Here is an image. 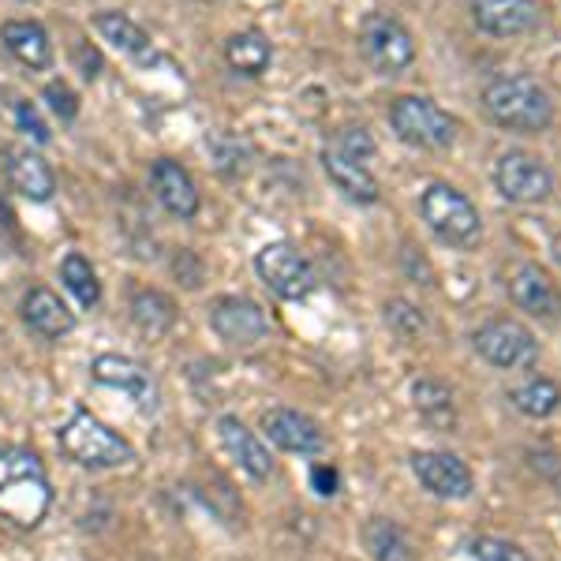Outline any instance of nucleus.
Listing matches in <instances>:
<instances>
[{"label":"nucleus","instance_id":"obj_30","mask_svg":"<svg viewBox=\"0 0 561 561\" xmlns=\"http://www.w3.org/2000/svg\"><path fill=\"white\" fill-rule=\"evenodd\" d=\"M341 153H348L352 161H367L370 153H375V139H370L367 128H345L337 135V142H333Z\"/></svg>","mask_w":561,"mask_h":561},{"label":"nucleus","instance_id":"obj_34","mask_svg":"<svg viewBox=\"0 0 561 561\" xmlns=\"http://www.w3.org/2000/svg\"><path fill=\"white\" fill-rule=\"evenodd\" d=\"M311 486H314V491H319L322 497L337 494V472H333V468H325V465H314V468H311Z\"/></svg>","mask_w":561,"mask_h":561},{"label":"nucleus","instance_id":"obj_27","mask_svg":"<svg viewBox=\"0 0 561 561\" xmlns=\"http://www.w3.org/2000/svg\"><path fill=\"white\" fill-rule=\"evenodd\" d=\"M412 397H415V409L427 423L434 427H454L457 412H454V393H449L442 382H434V378H420V382L412 386Z\"/></svg>","mask_w":561,"mask_h":561},{"label":"nucleus","instance_id":"obj_21","mask_svg":"<svg viewBox=\"0 0 561 561\" xmlns=\"http://www.w3.org/2000/svg\"><path fill=\"white\" fill-rule=\"evenodd\" d=\"M23 319L34 333H42V337H49V341L76 330V314H71L65 300H60L57 293H49V288H31V293H26Z\"/></svg>","mask_w":561,"mask_h":561},{"label":"nucleus","instance_id":"obj_17","mask_svg":"<svg viewBox=\"0 0 561 561\" xmlns=\"http://www.w3.org/2000/svg\"><path fill=\"white\" fill-rule=\"evenodd\" d=\"M217 434H221V446L229 449L232 460L248 472L251 479H270L274 476V460H270V449L259 442L255 431H248L237 415H221V423H217Z\"/></svg>","mask_w":561,"mask_h":561},{"label":"nucleus","instance_id":"obj_20","mask_svg":"<svg viewBox=\"0 0 561 561\" xmlns=\"http://www.w3.org/2000/svg\"><path fill=\"white\" fill-rule=\"evenodd\" d=\"M8 180L20 195H26L31 203H49L57 192V176L45 165L42 153L34 150H12L8 153Z\"/></svg>","mask_w":561,"mask_h":561},{"label":"nucleus","instance_id":"obj_12","mask_svg":"<svg viewBox=\"0 0 561 561\" xmlns=\"http://www.w3.org/2000/svg\"><path fill=\"white\" fill-rule=\"evenodd\" d=\"M536 0H472V23L491 38H520L539 26Z\"/></svg>","mask_w":561,"mask_h":561},{"label":"nucleus","instance_id":"obj_29","mask_svg":"<svg viewBox=\"0 0 561 561\" xmlns=\"http://www.w3.org/2000/svg\"><path fill=\"white\" fill-rule=\"evenodd\" d=\"M468 554L476 561H531L528 550H520L517 542L497 539V536H479L468 542Z\"/></svg>","mask_w":561,"mask_h":561},{"label":"nucleus","instance_id":"obj_7","mask_svg":"<svg viewBox=\"0 0 561 561\" xmlns=\"http://www.w3.org/2000/svg\"><path fill=\"white\" fill-rule=\"evenodd\" d=\"M476 352L486 359V364L502 367V370H517V367H531L539 359V341L536 333L528 330L520 319H491L486 325L476 330Z\"/></svg>","mask_w":561,"mask_h":561},{"label":"nucleus","instance_id":"obj_31","mask_svg":"<svg viewBox=\"0 0 561 561\" xmlns=\"http://www.w3.org/2000/svg\"><path fill=\"white\" fill-rule=\"evenodd\" d=\"M45 102H49V108L60 116V121H71V116L79 113L76 94H71L65 83H49V87H45Z\"/></svg>","mask_w":561,"mask_h":561},{"label":"nucleus","instance_id":"obj_32","mask_svg":"<svg viewBox=\"0 0 561 561\" xmlns=\"http://www.w3.org/2000/svg\"><path fill=\"white\" fill-rule=\"evenodd\" d=\"M15 121H20V128L31 135L34 142H49V128H45V121L38 116V108L31 102H20L15 105Z\"/></svg>","mask_w":561,"mask_h":561},{"label":"nucleus","instance_id":"obj_6","mask_svg":"<svg viewBox=\"0 0 561 561\" xmlns=\"http://www.w3.org/2000/svg\"><path fill=\"white\" fill-rule=\"evenodd\" d=\"M359 49H364V57L378 76H401L415 60V42L409 26L386 12H370L359 23Z\"/></svg>","mask_w":561,"mask_h":561},{"label":"nucleus","instance_id":"obj_4","mask_svg":"<svg viewBox=\"0 0 561 561\" xmlns=\"http://www.w3.org/2000/svg\"><path fill=\"white\" fill-rule=\"evenodd\" d=\"M389 128L415 150H446L457 139V121L434 98L404 94L389 105Z\"/></svg>","mask_w":561,"mask_h":561},{"label":"nucleus","instance_id":"obj_3","mask_svg":"<svg viewBox=\"0 0 561 561\" xmlns=\"http://www.w3.org/2000/svg\"><path fill=\"white\" fill-rule=\"evenodd\" d=\"M420 214L427 229L449 248H476L483 240V217H479L476 203L454 184H431L420 195Z\"/></svg>","mask_w":561,"mask_h":561},{"label":"nucleus","instance_id":"obj_25","mask_svg":"<svg viewBox=\"0 0 561 561\" xmlns=\"http://www.w3.org/2000/svg\"><path fill=\"white\" fill-rule=\"evenodd\" d=\"M131 319L139 325L142 333H150V337H161V333L173 330L176 322V307L169 296L153 293V288H142V293L131 296Z\"/></svg>","mask_w":561,"mask_h":561},{"label":"nucleus","instance_id":"obj_1","mask_svg":"<svg viewBox=\"0 0 561 561\" xmlns=\"http://www.w3.org/2000/svg\"><path fill=\"white\" fill-rule=\"evenodd\" d=\"M53 491L42 460L31 449L0 446V517L15 528H38L49 513Z\"/></svg>","mask_w":561,"mask_h":561},{"label":"nucleus","instance_id":"obj_22","mask_svg":"<svg viewBox=\"0 0 561 561\" xmlns=\"http://www.w3.org/2000/svg\"><path fill=\"white\" fill-rule=\"evenodd\" d=\"M0 42H4L8 53H12V57L26 68H49L53 65V42H49V34H45L42 23H34V20L4 23L0 26Z\"/></svg>","mask_w":561,"mask_h":561},{"label":"nucleus","instance_id":"obj_23","mask_svg":"<svg viewBox=\"0 0 561 561\" xmlns=\"http://www.w3.org/2000/svg\"><path fill=\"white\" fill-rule=\"evenodd\" d=\"M225 60L240 76H262L270 68V60H274V45L262 31H240L225 42Z\"/></svg>","mask_w":561,"mask_h":561},{"label":"nucleus","instance_id":"obj_24","mask_svg":"<svg viewBox=\"0 0 561 561\" xmlns=\"http://www.w3.org/2000/svg\"><path fill=\"white\" fill-rule=\"evenodd\" d=\"M510 404L528 420H547L561 409V386L550 378H528V382L510 389Z\"/></svg>","mask_w":561,"mask_h":561},{"label":"nucleus","instance_id":"obj_26","mask_svg":"<svg viewBox=\"0 0 561 561\" xmlns=\"http://www.w3.org/2000/svg\"><path fill=\"white\" fill-rule=\"evenodd\" d=\"M364 542H367V550H370V558H375V561H415L409 536H404V531L397 528L393 520H386V517L367 520Z\"/></svg>","mask_w":561,"mask_h":561},{"label":"nucleus","instance_id":"obj_36","mask_svg":"<svg viewBox=\"0 0 561 561\" xmlns=\"http://www.w3.org/2000/svg\"><path fill=\"white\" fill-rule=\"evenodd\" d=\"M550 251H554V262H558V266H561V232H558V237H554V243H550Z\"/></svg>","mask_w":561,"mask_h":561},{"label":"nucleus","instance_id":"obj_33","mask_svg":"<svg viewBox=\"0 0 561 561\" xmlns=\"http://www.w3.org/2000/svg\"><path fill=\"white\" fill-rule=\"evenodd\" d=\"M386 319L393 322V325H401L404 333H420L423 330V314L415 311L412 304H404V300H393L386 307Z\"/></svg>","mask_w":561,"mask_h":561},{"label":"nucleus","instance_id":"obj_13","mask_svg":"<svg viewBox=\"0 0 561 561\" xmlns=\"http://www.w3.org/2000/svg\"><path fill=\"white\" fill-rule=\"evenodd\" d=\"M510 296L520 311L536 314V319L554 322L561 314V288L558 280L539 266V262H520L510 274Z\"/></svg>","mask_w":561,"mask_h":561},{"label":"nucleus","instance_id":"obj_14","mask_svg":"<svg viewBox=\"0 0 561 561\" xmlns=\"http://www.w3.org/2000/svg\"><path fill=\"white\" fill-rule=\"evenodd\" d=\"M90 375H94L98 386H108V389H121L128 393L142 412H153L158 404V386H153V375L139 359H128V356H98L90 364Z\"/></svg>","mask_w":561,"mask_h":561},{"label":"nucleus","instance_id":"obj_28","mask_svg":"<svg viewBox=\"0 0 561 561\" xmlns=\"http://www.w3.org/2000/svg\"><path fill=\"white\" fill-rule=\"evenodd\" d=\"M60 280H65V288L83 307H94L98 300H102V285H98V274H94V266H90L83 255H68L65 262H60Z\"/></svg>","mask_w":561,"mask_h":561},{"label":"nucleus","instance_id":"obj_10","mask_svg":"<svg viewBox=\"0 0 561 561\" xmlns=\"http://www.w3.org/2000/svg\"><path fill=\"white\" fill-rule=\"evenodd\" d=\"M210 325H214L217 337L229 341V345H240V348L255 345V341L266 337V330H270L262 307L255 300H248V296H221V300H214Z\"/></svg>","mask_w":561,"mask_h":561},{"label":"nucleus","instance_id":"obj_2","mask_svg":"<svg viewBox=\"0 0 561 561\" xmlns=\"http://www.w3.org/2000/svg\"><path fill=\"white\" fill-rule=\"evenodd\" d=\"M483 108L494 124L510 131L539 135L554 124V102L536 79L528 76H502L483 90Z\"/></svg>","mask_w":561,"mask_h":561},{"label":"nucleus","instance_id":"obj_15","mask_svg":"<svg viewBox=\"0 0 561 561\" xmlns=\"http://www.w3.org/2000/svg\"><path fill=\"white\" fill-rule=\"evenodd\" d=\"M262 427H266L270 442H274L277 449H285V454H319V449L325 446L319 423L311 420V415L296 412V409H274L262 415Z\"/></svg>","mask_w":561,"mask_h":561},{"label":"nucleus","instance_id":"obj_8","mask_svg":"<svg viewBox=\"0 0 561 561\" xmlns=\"http://www.w3.org/2000/svg\"><path fill=\"white\" fill-rule=\"evenodd\" d=\"M494 184L502 198L520 206H536L547 203L550 192H554V173L528 150H505L502 158L494 161Z\"/></svg>","mask_w":561,"mask_h":561},{"label":"nucleus","instance_id":"obj_18","mask_svg":"<svg viewBox=\"0 0 561 561\" xmlns=\"http://www.w3.org/2000/svg\"><path fill=\"white\" fill-rule=\"evenodd\" d=\"M94 31L102 34L113 49H121L124 57L139 60V65H153V60H158V53H153V45H150V34L135 20H128L124 12H98Z\"/></svg>","mask_w":561,"mask_h":561},{"label":"nucleus","instance_id":"obj_16","mask_svg":"<svg viewBox=\"0 0 561 561\" xmlns=\"http://www.w3.org/2000/svg\"><path fill=\"white\" fill-rule=\"evenodd\" d=\"M150 184H153V195H158V203L165 206L173 217H195L198 214V192H195V180L187 176L184 165H176V161L161 158L153 161L150 169Z\"/></svg>","mask_w":561,"mask_h":561},{"label":"nucleus","instance_id":"obj_9","mask_svg":"<svg viewBox=\"0 0 561 561\" xmlns=\"http://www.w3.org/2000/svg\"><path fill=\"white\" fill-rule=\"evenodd\" d=\"M259 277L270 285V293H277L280 300H307L319 285L311 262H307L293 243H266L255 255Z\"/></svg>","mask_w":561,"mask_h":561},{"label":"nucleus","instance_id":"obj_19","mask_svg":"<svg viewBox=\"0 0 561 561\" xmlns=\"http://www.w3.org/2000/svg\"><path fill=\"white\" fill-rule=\"evenodd\" d=\"M322 165L325 173H330V180L337 184V192H345L352 203H378V180L370 176V169L364 165V161H352L348 153H341L337 147H325L322 153Z\"/></svg>","mask_w":561,"mask_h":561},{"label":"nucleus","instance_id":"obj_5","mask_svg":"<svg viewBox=\"0 0 561 561\" xmlns=\"http://www.w3.org/2000/svg\"><path fill=\"white\" fill-rule=\"evenodd\" d=\"M60 449L83 468H121L135 460V449L128 442L90 412H76L60 427Z\"/></svg>","mask_w":561,"mask_h":561},{"label":"nucleus","instance_id":"obj_11","mask_svg":"<svg viewBox=\"0 0 561 561\" xmlns=\"http://www.w3.org/2000/svg\"><path fill=\"white\" fill-rule=\"evenodd\" d=\"M412 472L434 497L465 502V497H472V491H476L472 468H468L465 460L454 457V454H434V449H427V454H415L412 457Z\"/></svg>","mask_w":561,"mask_h":561},{"label":"nucleus","instance_id":"obj_35","mask_svg":"<svg viewBox=\"0 0 561 561\" xmlns=\"http://www.w3.org/2000/svg\"><path fill=\"white\" fill-rule=\"evenodd\" d=\"M79 65H83V76H87V79H94V76H98V68H102V57H98L94 49L87 53V45H79Z\"/></svg>","mask_w":561,"mask_h":561}]
</instances>
